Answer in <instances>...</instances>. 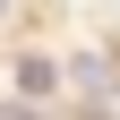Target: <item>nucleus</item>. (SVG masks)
Masks as SVG:
<instances>
[{
	"mask_svg": "<svg viewBox=\"0 0 120 120\" xmlns=\"http://www.w3.org/2000/svg\"><path fill=\"white\" fill-rule=\"evenodd\" d=\"M17 86H26V94H52V86H60V60L52 52H26L17 60Z\"/></svg>",
	"mask_w": 120,
	"mask_h": 120,
	"instance_id": "nucleus-1",
	"label": "nucleus"
},
{
	"mask_svg": "<svg viewBox=\"0 0 120 120\" xmlns=\"http://www.w3.org/2000/svg\"><path fill=\"white\" fill-rule=\"evenodd\" d=\"M0 120H43V112H34V103H0Z\"/></svg>",
	"mask_w": 120,
	"mask_h": 120,
	"instance_id": "nucleus-2",
	"label": "nucleus"
}]
</instances>
